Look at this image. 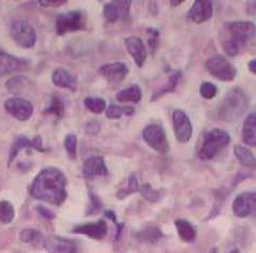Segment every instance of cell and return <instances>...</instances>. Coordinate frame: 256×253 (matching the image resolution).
Segmentation results:
<instances>
[{"label": "cell", "instance_id": "cell-1", "mask_svg": "<svg viewBox=\"0 0 256 253\" xmlns=\"http://www.w3.org/2000/svg\"><path fill=\"white\" fill-rule=\"evenodd\" d=\"M66 178L57 168H43L36 175L32 186L30 194L32 198L52 205H62L66 198Z\"/></svg>", "mask_w": 256, "mask_h": 253}, {"label": "cell", "instance_id": "cell-2", "mask_svg": "<svg viewBox=\"0 0 256 253\" xmlns=\"http://www.w3.org/2000/svg\"><path fill=\"white\" fill-rule=\"evenodd\" d=\"M220 40L225 53L236 56L242 48L256 46V26L246 20L228 23L222 28Z\"/></svg>", "mask_w": 256, "mask_h": 253}, {"label": "cell", "instance_id": "cell-3", "mask_svg": "<svg viewBox=\"0 0 256 253\" xmlns=\"http://www.w3.org/2000/svg\"><path fill=\"white\" fill-rule=\"evenodd\" d=\"M249 106V98L242 88L234 87L225 96L219 110L223 122H232L242 117Z\"/></svg>", "mask_w": 256, "mask_h": 253}, {"label": "cell", "instance_id": "cell-4", "mask_svg": "<svg viewBox=\"0 0 256 253\" xmlns=\"http://www.w3.org/2000/svg\"><path fill=\"white\" fill-rule=\"evenodd\" d=\"M230 136L225 130L216 128L208 131L204 136L200 150V158L202 160L214 159L220 150L230 144Z\"/></svg>", "mask_w": 256, "mask_h": 253}, {"label": "cell", "instance_id": "cell-5", "mask_svg": "<svg viewBox=\"0 0 256 253\" xmlns=\"http://www.w3.org/2000/svg\"><path fill=\"white\" fill-rule=\"evenodd\" d=\"M142 140L145 143L156 152L165 154L170 152V144L166 133L163 126L158 124H152L142 130Z\"/></svg>", "mask_w": 256, "mask_h": 253}, {"label": "cell", "instance_id": "cell-6", "mask_svg": "<svg viewBox=\"0 0 256 253\" xmlns=\"http://www.w3.org/2000/svg\"><path fill=\"white\" fill-rule=\"evenodd\" d=\"M86 25V16L82 11L75 10L59 14L56 18L57 34L64 36L68 32L82 30Z\"/></svg>", "mask_w": 256, "mask_h": 253}, {"label": "cell", "instance_id": "cell-7", "mask_svg": "<svg viewBox=\"0 0 256 253\" xmlns=\"http://www.w3.org/2000/svg\"><path fill=\"white\" fill-rule=\"evenodd\" d=\"M10 34L13 40L24 48H32L36 41L34 27L25 20H15L10 26Z\"/></svg>", "mask_w": 256, "mask_h": 253}, {"label": "cell", "instance_id": "cell-8", "mask_svg": "<svg viewBox=\"0 0 256 253\" xmlns=\"http://www.w3.org/2000/svg\"><path fill=\"white\" fill-rule=\"evenodd\" d=\"M206 66L210 74L220 80L230 82L236 78V69L222 55H214L208 58Z\"/></svg>", "mask_w": 256, "mask_h": 253}, {"label": "cell", "instance_id": "cell-9", "mask_svg": "<svg viewBox=\"0 0 256 253\" xmlns=\"http://www.w3.org/2000/svg\"><path fill=\"white\" fill-rule=\"evenodd\" d=\"M172 128L175 136L179 143L186 144L189 142L193 134V126L189 116L184 110H175L172 112Z\"/></svg>", "mask_w": 256, "mask_h": 253}, {"label": "cell", "instance_id": "cell-10", "mask_svg": "<svg viewBox=\"0 0 256 253\" xmlns=\"http://www.w3.org/2000/svg\"><path fill=\"white\" fill-rule=\"evenodd\" d=\"M4 108L8 113L20 122L28 120L34 113V106L32 102L20 98V96L8 99L4 102Z\"/></svg>", "mask_w": 256, "mask_h": 253}, {"label": "cell", "instance_id": "cell-11", "mask_svg": "<svg viewBox=\"0 0 256 253\" xmlns=\"http://www.w3.org/2000/svg\"><path fill=\"white\" fill-rule=\"evenodd\" d=\"M232 212L238 218L256 214V192H244L239 194L232 203Z\"/></svg>", "mask_w": 256, "mask_h": 253}, {"label": "cell", "instance_id": "cell-12", "mask_svg": "<svg viewBox=\"0 0 256 253\" xmlns=\"http://www.w3.org/2000/svg\"><path fill=\"white\" fill-rule=\"evenodd\" d=\"M27 148V150H34L36 152H44L46 150L42 145V138L40 136H34L32 140H30L24 136H20L14 140V142L11 146L10 154H9V164L16 158V156L20 150Z\"/></svg>", "mask_w": 256, "mask_h": 253}, {"label": "cell", "instance_id": "cell-13", "mask_svg": "<svg viewBox=\"0 0 256 253\" xmlns=\"http://www.w3.org/2000/svg\"><path fill=\"white\" fill-rule=\"evenodd\" d=\"M30 62L26 59L15 57L0 48V76L11 72L22 71L29 68Z\"/></svg>", "mask_w": 256, "mask_h": 253}, {"label": "cell", "instance_id": "cell-14", "mask_svg": "<svg viewBox=\"0 0 256 253\" xmlns=\"http://www.w3.org/2000/svg\"><path fill=\"white\" fill-rule=\"evenodd\" d=\"M131 2H112L103 8V16L110 23H115L119 18L129 20Z\"/></svg>", "mask_w": 256, "mask_h": 253}, {"label": "cell", "instance_id": "cell-15", "mask_svg": "<svg viewBox=\"0 0 256 253\" xmlns=\"http://www.w3.org/2000/svg\"><path fill=\"white\" fill-rule=\"evenodd\" d=\"M98 72H99L100 76H102L105 80H108L110 83L116 84L119 83V82H122L128 76L129 68H128L124 62H116L101 66Z\"/></svg>", "mask_w": 256, "mask_h": 253}, {"label": "cell", "instance_id": "cell-16", "mask_svg": "<svg viewBox=\"0 0 256 253\" xmlns=\"http://www.w3.org/2000/svg\"><path fill=\"white\" fill-rule=\"evenodd\" d=\"M214 16V4L210 0H196L189 11V18L196 24L207 22Z\"/></svg>", "mask_w": 256, "mask_h": 253}, {"label": "cell", "instance_id": "cell-17", "mask_svg": "<svg viewBox=\"0 0 256 253\" xmlns=\"http://www.w3.org/2000/svg\"><path fill=\"white\" fill-rule=\"evenodd\" d=\"M124 46L138 66H142L147 59V50L144 42L138 36H128L124 39Z\"/></svg>", "mask_w": 256, "mask_h": 253}, {"label": "cell", "instance_id": "cell-18", "mask_svg": "<svg viewBox=\"0 0 256 253\" xmlns=\"http://www.w3.org/2000/svg\"><path fill=\"white\" fill-rule=\"evenodd\" d=\"M82 174L89 180L98 176H106L108 168L104 159L100 156H92L87 158L84 162V166H82Z\"/></svg>", "mask_w": 256, "mask_h": 253}, {"label": "cell", "instance_id": "cell-19", "mask_svg": "<svg viewBox=\"0 0 256 253\" xmlns=\"http://www.w3.org/2000/svg\"><path fill=\"white\" fill-rule=\"evenodd\" d=\"M44 247L48 253H75L76 248L73 242L59 236H50L44 242Z\"/></svg>", "mask_w": 256, "mask_h": 253}, {"label": "cell", "instance_id": "cell-20", "mask_svg": "<svg viewBox=\"0 0 256 253\" xmlns=\"http://www.w3.org/2000/svg\"><path fill=\"white\" fill-rule=\"evenodd\" d=\"M73 232L92 238H103L108 233V226L105 221L100 220L98 222L86 223V224L78 226L73 230Z\"/></svg>", "mask_w": 256, "mask_h": 253}, {"label": "cell", "instance_id": "cell-21", "mask_svg": "<svg viewBox=\"0 0 256 253\" xmlns=\"http://www.w3.org/2000/svg\"><path fill=\"white\" fill-rule=\"evenodd\" d=\"M52 80L55 86L60 88H68L73 92L78 87L76 78L64 68H58L54 70L52 74Z\"/></svg>", "mask_w": 256, "mask_h": 253}, {"label": "cell", "instance_id": "cell-22", "mask_svg": "<svg viewBox=\"0 0 256 253\" xmlns=\"http://www.w3.org/2000/svg\"><path fill=\"white\" fill-rule=\"evenodd\" d=\"M242 138L248 146H256V110L251 112L244 119Z\"/></svg>", "mask_w": 256, "mask_h": 253}, {"label": "cell", "instance_id": "cell-23", "mask_svg": "<svg viewBox=\"0 0 256 253\" xmlns=\"http://www.w3.org/2000/svg\"><path fill=\"white\" fill-rule=\"evenodd\" d=\"M182 74L180 71L172 72L168 78V83L165 84L164 86H162L161 88L156 89V90L154 92V94L152 96V101H156L158 99H160L161 96H163L164 94L174 92L176 87H177V85H178V83H179V80H182Z\"/></svg>", "mask_w": 256, "mask_h": 253}, {"label": "cell", "instance_id": "cell-24", "mask_svg": "<svg viewBox=\"0 0 256 253\" xmlns=\"http://www.w3.org/2000/svg\"><path fill=\"white\" fill-rule=\"evenodd\" d=\"M175 226L177 228L178 235L182 240L186 242H192L196 238V230L189 221L184 219H177L175 221Z\"/></svg>", "mask_w": 256, "mask_h": 253}, {"label": "cell", "instance_id": "cell-25", "mask_svg": "<svg viewBox=\"0 0 256 253\" xmlns=\"http://www.w3.org/2000/svg\"><path fill=\"white\" fill-rule=\"evenodd\" d=\"M142 89L138 85L134 84L129 87H126L122 90H120L116 94V99L119 102H133V103H138L142 99Z\"/></svg>", "mask_w": 256, "mask_h": 253}, {"label": "cell", "instance_id": "cell-26", "mask_svg": "<svg viewBox=\"0 0 256 253\" xmlns=\"http://www.w3.org/2000/svg\"><path fill=\"white\" fill-rule=\"evenodd\" d=\"M234 154L236 156L237 160L242 163V166L250 168H256V158L253 154V152L248 150L246 147L242 145H235L234 146Z\"/></svg>", "mask_w": 256, "mask_h": 253}, {"label": "cell", "instance_id": "cell-27", "mask_svg": "<svg viewBox=\"0 0 256 253\" xmlns=\"http://www.w3.org/2000/svg\"><path fill=\"white\" fill-rule=\"evenodd\" d=\"M134 112L135 108L133 106H119L116 104H110L106 110H105V114L110 119H118L124 115L131 116Z\"/></svg>", "mask_w": 256, "mask_h": 253}, {"label": "cell", "instance_id": "cell-28", "mask_svg": "<svg viewBox=\"0 0 256 253\" xmlns=\"http://www.w3.org/2000/svg\"><path fill=\"white\" fill-rule=\"evenodd\" d=\"M29 85V80L25 76H14L6 82V88L9 89V92L12 94H20L24 92Z\"/></svg>", "mask_w": 256, "mask_h": 253}, {"label": "cell", "instance_id": "cell-29", "mask_svg": "<svg viewBox=\"0 0 256 253\" xmlns=\"http://www.w3.org/2000/svg\"><path fill=\"white\" fill-rule=\"evenodd\" d=\"M84 104L94 114H101L106 110V102L101 96H87L84 100Z\"/></svg>", "mask_w": 256, "mask_h": 253}, {"label": "cell", "instance_id": "cell-30", "mask_svg": "<svg viewBox=\"0 0 256 253\" xmlns=\"http://www.w3.org/2000/svg\"><path fill=\"white\" fill-rule=\"evenodd\" d=\"M44 113L54 114L57 117L62 118L64 115V102L59 96H52L50 104L48 108H45Z\"/></svg>", "mask_w": 256, "mask_h": 253}, {"label": "cell", "instance_id": "cell-31", "mask_svg": "<svg viewBox=\"0 0 256 253\" xmlns=\"http://www.w3.org/2000/svg\"><path fill=\"white\" fill-rule=\"evenodd\" d=\"M15 212L14 206L9 200H2L0 202V221L4 224H9L14 219Z\"/></svg>", "mask_w": 256, "mask_h": 253}, {"label": "cell", "instance_id": "cell-32", "mask_svg": "<svg viewBox=\"0 0 256 253\" xmlns=\"http://www.w3.org/2000/svg\"><path fill=\"white\" fill-rule=\"evenodd\" d=\"M162 236H163V234L161 230L156 226L147 228L138 234V237L140 238V240L148 242H156L159 240Z\"/></svg>", "mask_w": 256, "mask_h": 253}, {"label": "cell", "instance_id": "cell-33", "mask_svg": "<svg viewBox=\"0 0 256 253\" xmlns=\"http://www.w3.org/2000/svg\"><path fill=\"white\" fill-rule=\"evenodd\" d=\"M140 184H138V177L135 174H131L129 180H128V186L126 189L120 190L118 192V198H124L126 196L131 194V193H134L140 190Z\"/></svg>", "mask_w": 256, "mask_h": 253}, {"label": "cell", "instance_id": "cell-34", "mask_svg": "<svg viewBox=\"0 0 256 253\" xmlns=\"http://www.w3.org/2000/svg\"><path fill=\"white\" fill-rule=\"evenodd\" d=\"M64 150L68 154V156L71 159L76 158V147H78V138L74 134H68L64 138Z\"/></svg>", "mask_w": 256, "mask_h": 253}, {"label": "cell", "instance_id": "cell-35", "mask_svg": "<svg viewBox=\"0 0 256 253\" xmlns=\"http://www.w3.org/2000/svg\"><path fill=\"white\" fill-rule=\"evenodd\" d=\"M200 94L204 99L212 100L218 94L216 86L212 83H210V82H205V83H202L200 87Z\"/></svg>", "mask_w": 256, "mask_h": 253}, {"label": "cell", "instance_id": "cell-36", "mask_svg": "<svg viewBox=\"0 0 256 253\" xmlns=\"http://www.w3.org/2000/svg\"><path fill=\"white\" fill-rule=\"evenodd\" d=\"M140 191L142 193V196L148 200H150V202H158V200L161 198V193L159 191L154 190L152 188V186L148 184L142 186L140 188Z\"/></svg>", "mask_w": 256, "mask_h": 253}, {"label": "cell", "instance_id": "cell-37", "mask_svg": "<svg viewBox=\"0 0 256 253\" xmlns=\"http://www.w3.org/2000/svg\"><path fill=\"white\" fill-rule=\"evenodd\" d=\"M40 236H41L40 232H38L36 230H32V228H27V230H22L20 234V240L27 244L36 242L40 238Z\"/></svg>", "mask_w": 256, "mask_h": 253}, {"label": "cell", "instance_id": "cell-38", "mask_svg": "<svg viewBox=\"0 0 256 253\" xmlns=\"http://www.w3.org/2000/svg\"><path fill=\"white\" fill-rule=\"evenodd\" d=\"M147 34H148V36H149V38H148V46H149L150 52H152V53H154V50L158 46V43H159L160 34L156 28H148Z\"/></svg>", "mask_w": 256, "mask_h": 253}, {"label": "cell", "instance_id": "cell-39", "mask_svg": "<svg viewBox=\"0 0 256 253\" xmlns=\"http://www.w3.org/2000/svg\"><path fill=\"white\" fill-rule=\"evenodd\" d=\"M86 131H87L88 134H92V136H94V134H96V133H99L100 122H96V120L89 122L86 126Z\"/></svg>", "mask_w": 256, "mask_h": 253}, {"label": "cell", "instance_id": "cell-40", "mask_svg": "<svg viewBox=\"0 0 256 253\" xmlns=\"http://www.w3.org/2000/svg\"><path fill=\"white\" fill-rule=\"evenodd\" d=\"M100 208H101V203L100 200H98V198L96 196H94L92 193V205H90L89 210H88V214H92L96 212H100Z\"/></svg>", "mask_w": 256, "mask_h": 253}, {"label": "cell", "instance_id": "cell-41", "mask_svg": "<svg viewBox=\"0 0 256 253\" xmlns=\"http://www.w3.org/2000/svg\"><path fill=\"white\" fill-rule=\"evenodd\" d=\"M39 2L42 6H58L66 4V0H40Z\"/></svg>", "mask_w": 256, "mask_h": 253}, {"label": "cell", "instance_id": "cell-42", "mask_svg": "<svg viewBox=\"0 0 256 253\" xmlns=\"http://www.w3.org/2000/svg\"><path fill=\"white\" fill-rule=\"evenodd\" d=\"M38 212H39L42 217H44L45 219H48V220L54 219V214L50 212L48 210H46V208H44L43 206H38Z\"/></svg>", "mask_w": 256, "mask_h": 253}, {"label": "cell", "instance_id": "cell-43", "mask_svg": "<svg viewBox=\"0 0 256 253\" xmlns=\"http://www.w3.org/2000/svg\"><path fill=\"white\" fill-rule=\"evenodd\" d=\"M248 66H249V70L253 74H256V59H252V60L248 62Z\"/></svg>", "mask_w": 256, "mask_h": 253}, {"label": "cell", "instance_id": "cell-44", "mask_svg": "<svg viewBox=\"0 0 256 253\" xmlns=\"http://www.w3.org/2000/svg\"><path fill=\"white\" fill-rule=\"evenodd\" d=\"M182 2H184V0H182V2H170V4H172V6H178V4H182Z\"/></svg>", "mask_w": 256, "mask_h": 253}, {"label": "cell", "instance_id": "cell-45", "mask_svg": "<svg viewBox=\"0 0 256 253\" xmlns=\"http://www.w3.org/2000/svg\"><path fill=\"white\" fill-rule=\"evenodd\" d=\"M228 253H240L238 250H232V251H230V252H228Z\"/></svg>", "mask_w": 256, "mask_h": 253}]
</instances>
